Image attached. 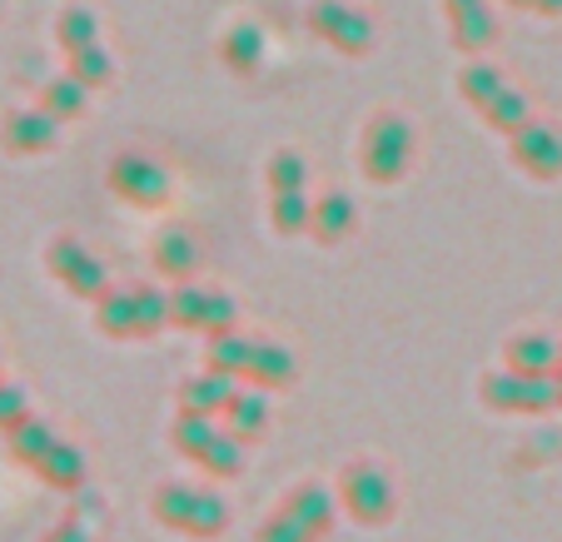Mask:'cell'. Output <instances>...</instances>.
Segmentation results:
<instances>
[{
  "instance_id": "5b68a950",
  "label": "cell",
  "mask_w": 562,
  "mask_h": 542,
  "mask_svg": "<svg viewBox=\"0 0 562 542\" xmlns=\"http://www.w3.org/2000/svg\"><path fill=\"white\" fill-rule=\"evenodd\" d=\"M458 95H463L477 115L488 120L498 135H513V129H522L532 120L528 95H522L508 75H503L498 65H488V60H473V65H463V70H458Z\"/></svg>"
},
{
  "instance_id": "603a6c76",
  "label": "cell",
  "mask_w": 562,
  "mask_h": 542,
  "mask_svg": "<svg viewBox=\"0 0 562 542\" xmlns=\"http://www.w3.org/2000/svg\"><path fill=\"white\" fill-rule=\"evenodd\" d=\"M86 105H90V86H80L70 70L65 75H55V80H45V90H41V110H50L55 120H80L86 115Z\"/></svg>"
},
{
  "instance_id": "ba28073f",
  "label": "cell",
  "mask_w": 562,
  "mask_h": 542,
  "mask_svg": "<svg viewBox=\"0 0 562 542\" xmlns=\"http://www.w3.org/2000/svg\"><path fill=\"white\" fill-rule=\"evenodd\" d=\"M45 269H50V279L65 289V294L86 298V304L105 298V289H110L105 264H100V259L90 255V249L80 245L75 235H55L50 245H45Z\"/></svg>"
},
{
  "instance_id": "3957f363",
  "label": "cell",
  "mask_w": 562,
  "mask_h": 542,
  "mask_svg": "<svg viewBox=\"0 0 562 542\" xmlns=\"http://www.w3.org/2000/svg\"><path fill=\"white\" fill-rule=\"evenodd\" d=\"M149 512L180 538L214 542L229 532V503L214 488H200V483H159L155 498H149Z\"/></svg>"
},
{
  "instance_id": "e0dca14e",
  "label": "cell",
  "mask_w": 562,
  "mask_h": 542,
  "mask_svg": "<svg viewBox=\"0 0 562 542\" xmlns=\"http://www.w3.org/2000/svg\"><path fill=\"white\" fill-rule=\"evenodd\" d=\"M149 264L159 269L165 279H175V284H184V279H194V269H200V239L190 235V229H159L155 245H149Z\"/></svg>"
},
{
  "instance_id": "52a82bcc",
  "label": "cell",
  "mask_w": 562,
  "mask_h": 542,
  "mask_svg": "<svg viewBox=\"0 0 562 542\" xmlns=\"http://www.w3.org/2000/svg\"><path fill=\"white\" fill-rule=\"evenodd\" d=\"M334 493H339V508L349 512L353 522H363V528H379V522H389L393 508H398V488H393V478L379 468V463H369V458H353V463H344Z\"/></svg>"
},
{
  "instance_id": "4dcf8cb0",
  "label": "cell",
  "mask_w": 562,
  "mask_h": 542,
  "mask_svg": "<svg viewBox=\"0 0 562 542\" xmlns=\"http://www.w3.org/2000/svg\"><path fill=\"white\" fill-rule=\"evenodd\" d=\"M265 174H269V194H279V190H308V160L299 155V149H274Z\"/></svg>"
},
{
  "instance_id": "2e32d148",
  "label": "cell",
  "mask_w": 562,
  "mask_h": 542,
  "mask_svg": "<svg viewBox=\"0 0 562 542\" xmlns=\"http://www.w3.org/2000/svg\"><path fill=\"white\" fill-rule=\"evenodd\" d=\"M443 5H448L453 45L463 55H483L493 41H498V15H493L488 0H443Z\"/></svg>"
},
{
  "instance_id": "ac0fdd59",
  "label": "cell",
  "mask_w": 562,
  "mask_h": 542,
  "mask_svg": "<svg viewBox=\"0 0 562 542\" xmlns=\"http://www.w3.org/2000/svg\"><path fill=\"white\" fill-rule=\"evenodd\" d=\"M503 359H508V369H518V373L552 379L558 363H562V343L552 339V334H542V329H528V334H513V339L503 343Z\"/></svg>"
},
{
  "instance_id": "836d02e7",
  "label": "cell",
  "mask_w": 562,
  "mask_h": 542,
  "mask_svg": "<svg viewBox=\"0 0 562 542\" xmlns=\"http://www.w3.org/2000/svg\"><path fill=\"white\" fill-rule=\"evenodd\" d=\"M552 383H558V404H562V363H558V373H552Z\"/></svg>"
},
{
  "instance_id": "4316f807",
  "label": "cell",
  "mask_w": 562,
  "mask_h": 542,
  "mask_svg": "<svg viewBox=\"0 0 562 542\" xmlns=\"http://www.w3.org/2000/svg\"><path fill=\"white\" fill-rule=\"evenodd\" d=\"M220 428H224V418H210V414H175L170 443H175V453L200 458L204 448L214 443V433H220Z\"/></svg>"
},
{
  "instance_id": "1f68e13d",
  "label": "cell",
  "mask_w": 562,
  "mask_h": 542,
  "mask_svg": "<svg viewBox=\"0 0 562 542\" xmlns=\"http://www.w3.org/2000/svg\"><path fill=\"white\" fill-rule=\"evenodd\" d=\"M21 418H31V398H25L21 383L0 379V433H5V428H15Z\"/></svg>"
},
{
  "instance_id": "7402d4cb",
  "label": "cell",
  "mask_w": 562,
  "mask_h": 542,
  "mask_svg": "<svg viewBox=\"0 0 562 542\" xmlns=\"http://www.w3.org/2000/svg\"><path fill=\"white\" fill-rule=\"evenodd\" d=\"M220 55H224V65H229L234 75H259V65H265V55H269V41H265V31H259L255 21H239V25L224 31Z\"/></svg>"
},
{
  "instance_id": "4fadbf2b",
  "label": "cell",
  "mask_w": 562,
  "mask_h": 542,
  "mask_svg": "<svg viewBox=\"0 0 562 542\" xmlns=\"http://www.w3.org/2000/svg\"><path fill=\"white\" fill-rule=\"evenodd\" d=\"M508 160L518 165L528 180H558L562 174V129L542 125V120H528L522 129L508 135Z\"/></svg>"
},
{
  "instance_id": "6da1fadb",
  "label": "cell",
  "mask_w": 562,
  "mask_h": 542,
  "mask_svg": "<svg viewBox=\"0 0 562 542\" xmlns=\"http://www.w3.org/2000/svg\"><path fill=\"white\" fill-rule=\"evenodd\" d=\"M210 369H224L234 373L239 383H249V388H289V383L299 379V363L289 349H279L274 339H259V334H239V324L224 334H214L210 339Z\"/></svg>"
},
{
  "instance_id": "f1b7e54d",
  "label": "cell",
  "mask_w": 562,
  "mask_h": 542,
  "mask_svg": "<svg viewBox=\"0 0 562 542\" xmlns=\"http://www.w3.org/2000/svg\"><path fill=\"white\" fill-rule=\"evenodd\" d=\"M41 542H100V508L80 498L50 532H45Z\"/></svg>"
},
{
  "instance_id": "5bb4252c",
  "label": "cell",
  "mask_w": 562,
  "mask_h": 542,
  "mask_svg": "<svg viewBox=\"0 0 562 542\" xmlns=\"http://www.w3.org/2000/svg\"><path fill=\"white\" fill-rule=\"evenodd\" d=\"M0 145L31 160V155H50L60 145V120L41 105H25V110H11V115L0 120Z\"/></svg>"
},
{
  "instance_id": "8fae6325",
  "label": "cell",
  "mask_w": 562,
  "mask_h": 542,
  "mask_svg": "<svg viewBox=\"0 0 562 542\" xmlns=\"http://www.w3.org/2000/svg\"><path fill=\"white\" fill-rule=\"evenodd\" d=\"M308 31L318 35V41H329L339 55H369L373 50V21L369 11H359V5H349V0H314L308 5Z\"/></svg>"
},
{
  "instance_id": "f546056e",
  "label": "cell",
  "mask_w": 562,
  "mask_h": 542,
  "mask_svg": "<svg viewBox=\"0 0 562 542\" xmlns=\"http://www.w3.org/2000/svg\"><path fill=\"white\" fill-rule=\"evenodd\" d=\"M70 60V75L80 80V86H90V90H100V86H110L115 80V60L105 55V45H86V50H70L65 55Z\"/></svg>"
},
{
  "instance_id": "7c38bea8",
  "label": "cell",
  "mask_w": 562,
  "mask_h": 542,
  "mask_svg": "<svg viewBox=\"0 0 562 542\" xmlns=\"http://www.w3.org/2000/svg\"><path fill=\"white\" fill-rule=\"evenodd\" d=\"M110 190L120 194L125 204H139V210H159V204L170 200V170L149 155H115L110 160Z\"/></svg>"
},
{
  "instance_id": "83f0119b",
  "label": "cell",
  "mask_w": 562,
  "mask_h": 542,
  "mask_svg": "<svg viewBox=\"0 0 562 542\" xmlns=\"http://www.w3.org/2000/svg\"><path fill=\"white\" fill-rule=\"evenodd\" d=\"M100 41V15L86 11V5H65L60 15H55V45H60L65 55L70 50H86V45Z\"/></svg>"
},
{
  "instance_id": "d4e9b609",
  "label": "cell",
  "mask_w": 562,
  "mask_h": 542,
  "mask_svg": "<svg viewBox=\"0 0 562 542\" xmlns=\"http://www.w3.org/2000/svg\"><path fill=\"white\" fill-rule=\"evenodd\" d=\"M308 219H314V200H308V190L269 194V224H274L279 235H308Z\"/></svg>"
},
{
  "instance_id": "7a4b0ae2",
  "label": "cell",
  "mask_w": 562,
  "mask_h": 542,
  "mask_svg": "<svg viewBox=\"0 0 562 542\" xmlns=\"http://www.w3.org/2000/svg\"><path fill=\"white\" fill-rule=\"evenodd\" d=\"M339 518V493L329 483H299L265 522H259L255 542H324Z\"/></svg>"
},
{
  "instance_id": "9a60e30c",
  "label": "cell",
  "mask_w": 562,
  "mask_h": 542,
  "mask_svg": "<svg viewBox=\"0 0 562 542\" xmlns=\"http://www.w3.org/2000/svg\"><path fill=\"white\" fill-rule=\"evenodd\" d=\"M239 388H245V383L234 379V373H224V369L190 373V379L180 383V414H210V418H224V414H229V404L239 398Z\"/></svg>"
},
{
  "instance_id": "d590c367",
  "label": "cell",
  "mask_w": 562,
  "mask_h": 542,
  "mask_svg": "<svg viewBox=\"0 0 562 542\" xmlns=\"http://www.w3.org/2000/svg\"><path fill=\"white\" fill-rule=\"evenodd\" d=\"M0 5H5V0H0Z\"/></svg>"
},
{
  "instance_id": "484cf974",
  "label": "cell",
  "mask_w": 562,
  "mask_h": 542,
  "mask_svg": "<svg viewBox=\"0 0 562 542\" xmlns=\"http://www.w3.org/2000/svg\"><path fill=\"white\" fill-rule=\"evenodd\" d=\"M245 448H249V443H239L229 428H220V433H214V443L204 448L194 463H200L210 478H220V483H224V478H239V473H245Z\"/></svg>"
},
{
  "instance_id": "30bf717a",
  "label": "cell",
  "mask_w": 562,
  "mask_h": 542,
  "mask_svg": "<svg viewBox=\"0 0 562 542\" xmlns=\"http://www.w3.org/2000/svg\"><path fill=\"white\" fill-rule=\"evenodd\" d=\"M483 404L493 414H548V408H562L558 404V383L552 379H538V373H518V369H493L483 379Z\"/></svg>"
},
{
  "instance_id": "ffe728a7",
  "label": "cell",
  "mask_w": 562,
  "mask_h": 542,
  "mask_svg": "<svg viewBox=\"0 0 562 542\" xmlns=\"http://www.w3.org/2000/svg\"><path fill=\"white\" fill-rule=\"evenodd\" d=\"M359 229V204L349 200L344 190H329L314 200V219H308V235L318 245H344V239Z\"/></svg>"
},
{
  "instance_id": "d6986e66",
  "label": "cell",
  "mask_w": 562,
  "mask_h": 542,
  "mask_svg": "<svg viewBox=\"0 0 562 542\" xmlns=\"http://www.w3.org/2000/svg\"><path fill=\"white\" fill-rule=\"evenodd\" d=\"M35 478L41 483H50L55 493H80L86 488V478H90V463H86V453L75 443H65V438H55L50 448L41 453V463H35Z\"/></svg>"
},
{
  "instance_id": "d6a6232c",
  "label": "cell",
  "mask_w": 562,
  "mask_h": 542,
  "mask_svg": "<svg viewBox=\"0 0 562 542\" xmlns=\"http://www.w3.org/2000/svg\"><path fill=\"white\" fill-rule=\"evenodd\" d=\"M508 11H532V15H562V0H503Z\"/></svg>"
},
{
  "instance_id": "e575fe53",
  "label": "cell",
  "mask_w": 562,
  "mask_h": 542,
  "mask_svg": "<svg viewBox=\"0 0 562 542\" xmlns=\"http://www.w3.org/2000/svg\"><path fill=\"white\" fill-rule=\"evenodd\" d=\"M0 369H5V359H0Z\"/></svg>"
},
{
  "instance_id": "9c48e42d",
  "label": "cell",
  "mask_w": 562,
  "mask_h": 542,
  "mask_svg": "<svg viewBox=\"0 0 562 542\" xmlns=\"http://www.w3.org/2000/svg\"><path fill=\"white\" fill-rule=\"evenodd\" d=\"M170 324L175 329H190V334H224L239 324V304H234L224 289H210V284H175L170 289Z\"/></svg>"
},
{
  "instance_id": "8992f818",
  "label": "cell",
  "mask_w": 562,
  "mask_h": 542,
  "mask_svg": "<svg viewBox=\"0 0 562 542\" xmlns=\"http://www.w3.org/2000/svg\"><path fill=\"white\" fill-rule=\"evenodd\" d=\"M359 165L369 184H398L414 165V125H408L398 110H379L363 129L359 145Z\"/></svg>"
},
{
  "instance_id": "cb8c5ba5",
  "label": "cell",
  "mask_w": 562,
  "mask_h": 542,
  "mask_svg": "<svg viewBox=\"0 0 562 542\" xmlns=\"http://www.w3.org/2000/svg\"><path fill=\"white\" fill-rule=\"evenodd\" d=\"M55 443V428L41 424V418H21L15 428H5V448H11V458L21 463V468H35L41 463V453Z\"/></svg>"
},
{
  "instance_id": "277c9868",
  "label": "cell",
  "mask_w": 562,
  "mask_h": 542,
  "mask_svg": "<svg viewBox=\"0 0 562 542\" xmlns=\"http://www.w3.org/2000/svg\"><path fill=\"white\" fill-rule=\"evenodd\" d=\"M95 324L110 339H149L170 324V294L149 284H110L105 298H95Z\"/></svg>"
},
{
  "instance_id": "44dd1931",
  "label": "cell",
  "mask_w": 562,
  "mask_h": 542,
  "mask_svg": "<svg viewBox=\"0 0 562 542\" xmlns=\"http://www.w3.org/2000/svg\"><path fill=\"white\" fill-rule=\"evenodd\" d=\"M269 424H274V408H269V388H239V398L229 404V414H224V428H229L239 443H259V438L269 433Z\"/></svg>"
}]
</instances>
